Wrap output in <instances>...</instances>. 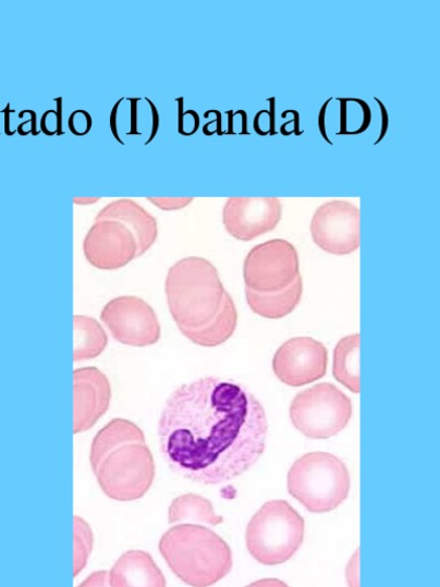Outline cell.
<instances>
[{
  "instance_id": "6da1fadb",
  "label": "cell",
  "mask_w": 440,
  "mask_h": 587,
  "mask_svg": "<svg viewBox=\"0 0 440 587\" xmlns=\"http://www.w3.org/2000/svg\"><path fill=\"white\" fill-rule=\"evenodd\" d=\"M158 433L163 460L173 473L216 486L234 480L259 461L267 445L268 419L245 387L209 377L173 391Z\"/></svg>"
},
{
  "instance_id": "7a4b0ae2",
  "label": "cell",
  "mask_w": 440,
  "mask_h": 587,
  "mask_svg": "<svg viewBox=\"0 0 440 587\" xmlns=\"http://www.w3.org/2000/svg\"><path fill=\"white\" fill-rule=\"evenodd\" d=\"M90 464L102 492L117 502L142 499L156 480V463L142 428L117 418L96 435Z\"/></svg>"
},
{
  "instance_id": "3957f363",
  "label": "cell",
  "mask_w": 440,
  "mask_h": 587,
  "mask_svg": "<svg viewBox=\"0 0 440 587\" xmlns=\"http://www.w3.org/2000/svg\"><path fill=\"white\" fill-rule=\"evenodd\" d=\"M166 294L174 322L191 341L222 311L228 292L208 259L191 256L169 269Z\"/></svg>"
},
{
  "instance_id": "277c9868",
  "label": "cell",
  "mask_w": 440,
  "mask_h": 587,
  "mask_svg": "<svg viewBox=\"0 0 440 587\" xmlns=\"http://www.w3.org/2000/svg\"><path fill=\"white\" fill-rule=\"evenodd\" d=\"M159 550L170 571L191 587H210L233 568L229 543L201 525L170 528L162 536Z\"/></svg>"
},
{
  "instance_id": "5b68a950",
  "label": "cell",
  "mask_w": 440,
  "mask_h": 587,
  "mask_svg": "<svg viewBox=\"0 0 440 587\" xmlns=\"http://www.w3.org/2000/svg\"><path fill=\"white\" fill-rule=\"evenodd\" d=\"M289 492L310 513L339 509L347 499L351 478L337 455L313 452L301 456L289 473Z\"/></svg>"
},
{
  "instance_id": "8992f818",
  "label": "cell",
  "mask_w": 440,
  "mask_h": 587,
  "mask_svg": "<svg viewBox=\"0 0 440 587\" xmlns=\"http://www.w3.org/2000/svg\"><path fill=\"white\" fill-rule=\"evenodd\" d=\"M305 522L285 500H271L252 517L246 530L250 555L260 564L289 562L304 541Z\"/></svg>"
},
{
  "instance_id": "52a82bcc",
  "label": "cell",
  "mask_w": 440,
  "mask_h": 587,
  "mask_svg": "<svg viewBox=\"0 0 440 587\" xmlns=\"http://www.w3.org/2000/svg\"><path fill=\"white\" fill-rule=\"evenodd\" d=\"M352 417V403L342 391L321 383L301 391L291 405V420L304 437L327 440L337 437Z\"/></svg>"
},
{
  "instance_id": "ba28073f",
  "label": "cell",
  "mask_w": 440,
  "mask_h": 587,
  "mask_svg": "<svg viewBox=\"0 0 440 587\" xmlns=\"http://www.w3.org/2000/svg\"><path fill=\"white\" fill-rule=\"evenodd\" d=\"M300 274L296 248L283 239L254 247L244 266L246 289L257 293H276L290 288Z\"/></svg>"
},
{
  "instance_id": "9c48e42d",
  "label": "cell",
  "mask_w": 440,
  "mask_h": 587,
  "mask_svg": "<svg viewBox=\"0 0 440 587\" xmlns=\"http://www.w3.org/2000/svg\"><path fill=\"white\" fill-rule=\"evenodd\" d=\"M101 320L120 343L144 347L161 339V323L149 304L137 296H120L109 301Z\"/></svg>"
},
{
  "instance_id": "30bf717a",
  "label": "cell",
  "mask_w": 440,
  "mask_h": 587,
  "mask_svg": "<svg viewBox=\"0 0 440 587\" xmlns=\"http://www.w3.org/2000/svg\"><path fill=\"white\" fill-rule=\"evenodd\" d=\"M310 230L323 252L349 255L360 246V210L349 201H328L316 210Z\"/></svg>"
},
{
  "instance_id": "8fae6325",
  "label": "cell",
  "mask_w": 440,
  "mask_h": 587,
  "mask_svg": "<svg viewBox=\"0 0 440 587\" xmlns=\"http://www.w3.org/2000/svg\"><path fill=\"white\" fill-rule=\"evenodd\" d=\"M83 252L87 262L103 271L122 269L140 257L135 234L118 221H96L84 239Z\"/></svg>"
},
{
  "instance_id": "7c38bea8",
  "label": "cell",
  "mask_w": 440,
  "mask_h": 587,
  "mask_svg": "<svg viewBox=\"0 0 440 587\" xmlns=\"http://www.w3.org/2000/svg\"><path fill=\"white\" fill-rule=\"evenodd\" d=\"M326 346L313 338H294L284 342L273 357V371L284 384L302 387L326 376Z\"/></svg>"
},
{
  "instance_id": "4fadbf2b",
  "label": "cell",
  "mask_w": 440,
  "mask_h": 587,
  "mask_svg": "<svg viewBox=\"0 0 440 587\" xmlns=\"http://www.w3.org/2000/svg\"><path fill=\"white\" fill-rule=\"evenodd\" d=\"M281 217L279 198H230L223 208L224 227L240 242L272 232Z\"/></svg>"
},
{
  "instance_id": "5bb4252c",
  "label": "cell",
  "mask_w": 440,
  "mask_h": 587,
  "mask_svg": "<svg viewBox=\"0 0 440 587\" xmlns=\"http://www.w3.org/2000/svg\"><path fill=\"white\" fill-rule=\"evenodd\" d=\"M112 402V386L97 367L74 371V433L90 430Z\"/></svg>"
},
{
  "instance_id": "9a60e30c",
  "label": "cell",
  "mask_w": 440,
  "mask_h": 587,
  "mask_svg": "<svg viewBox=\"0 0 440 587\" xmlns=\"http://www.w3.org/2000/svg\"><path fill=\"white\" fill-rule=\"evenodd\" d=\"M96 221H118L135 234L139 256L146 254L158 241V220L132 199H119L103 207Z\"/></svg>"
},
{
  "instance_id": "2e32d148",
  "label": "cell",
  "mask_w": 440,
  "mask_h": 587,
  "mask_svg": "<svg viewBox=\"0 0 440 587\" xmlns=\"http://www.w3.org/2000/svg\"><path fill=\"white\" fill-rule=\"evenodd\" d=\"M108 575L110 587H167L159 565L142 550L125 552Z\"/></svg>"
},
{
  "instance_id": "e0dca14e",
  "label": "cell",
  "mask_w": 440,
  "mask_h": 587,
  "mask_svg": "<svg viewBox=\"0 0 440 587\" xmlns=\"http://www.w3.org/2000/svg\"><path fill=\"white\" fill-rule=\"evenodd\" d=\"M303 294V281L298 276L293 284L276 293H257L246 289L250 309L260 317L280 319L292 314L298 306Z\"/></svg>"
},
{
  "instance_id": "ac0fdd59",
  "label": "cell",
  "mask_w": 440,
  "mask_h": 587,
  "mask_svg": "<svg viewBox=\"0 0 440 587\" xmlns=\"http://www.w3.org/2000/svg\"><path fill=\"white\" fill-rule=\"evenodd\" d=\"M224 517L216 513L210 500L195 494L186 493L172 500L169 507V524L197 525L206 524L212 527L222 525Z\"/></svg>"
},
{
  "instance_id": "d6986e66",
  "label": "cell",
  "mask_w": 440,
  "mask_h": 587,
  "mask_svg": "<svg viewBox=\"0 0 440 587\" xmlns=\"http://www.w3.org/2000/svg\"><path fill=\"white\" fill-rule=\"evenodd\" d=\"M359 350L360 335L354 334L342 339L334 353V377L355 394L360 393Z\"/></svg>"
},
{
  "instance_id": "ffe728a7",
  "label": "cell",
  "mask_w": 440,
  "mask_h": 587,
  "mask_svg": "<svg viewBox=\"0 0 440 587\" xmlns=\"http://www.w3.org/2000/svg\"><path fill=\"white\" fill-rule=\"evenodd\" d=\"M108 337L102 326L91 317H74V360L99 357L106 350Z\"/></svg>"
},
{
  "instance_id": "44dd1931",
  "label": "cell",
  "mask_w": 440,
  "mask_h": 587,
  "mask_svg": "<svg viewBox=\"0 0 440 587\" xmlns=\"http://www.w3.org/2000/svg\"><path fill=\"white\" fill-rule=\"evenodd\" d=\"M237 325V313L233 298L228 293L224 307L218 317L191 341L201 346H217L225 343L234 334Z\"/></svg>"
},
{
  "instance_id": "7402d4cb",
  "label": "cell",
  "mask_w": 440,
  "mask_h": 587,
  "mask_svg": "<svg viewBox=\"0 0 440 587\" xmlns=\"http://www.w3.org/2000/svg\"><path fill=\"white\" fill-rule=\"evenodd\" d=\"M94 549V531L80 516L74 517V576H77L89 561Z\"/></svg>"
},
{
  "instance_id": "603a6c76",
  "label": "cell",
  "mask_w": 440,
  "mask_h": 587,
  "mask_svg": "<svg viewBox=\"0 0 440 587\" xmlns=\"http://www.w3.org/2000/svg\"><path fill=\"white\" fill-rule=\"evenodd\" d=\"M94 125L93 117L89 112L77 110L71 114L69 126L71 133L77 137L86 136L91 132Z\"/></svg>"
},
{
  "instance_id": "cb8c5ba5",
  "label": "cell",
  "mask_w": 440,
  "mask_h": 587,
  "mask_svg": "<svg viewBox=\"0 0 440 587\" xmlns=\"http://www.w3.org/2000/svg\"><path fill=\"white\" fill-rule=\"evenodd\" d=\"M149 203L164 211L180 210L194 201V198H147Z\"/></svg>"
},
{
  "instance_id": "d4e9b609",
  "label": "cell",
  "mask_w": 440,
  "mask_h": 587,
  "mask_svg": "<svg viewBox=\"0 0 440 587\" xmlns=\"http://www.w3.org/2000/svg\"><path fill=\"white\" fill-rule=\"evenodd\" d=\"M77 587H110L108 572L94 573Z\"/></svg>"
},
{
  "instance_id": "484cf974",
  "label": "cell",
  "mask_w": 440,
  "mask_h": 587,
  "mask_svg": "<svg viewBox=\"0 0 440 587\" xmlns=\"http://www.w3.org/2000/svg\"><path fill=\"white\" fill-rule=\"evenodd\" d=\"M145 100L147 101V103L149 105L150 107V110H151V119H152V124H151V134L148 138V140L145 143V145L151 143L154 139H156V136L159 132V126H160V117H159V112H158V108L156 105H154L151 102L150 99L148 98H145Z\"/></svg>"
},
{
  "instance_id": "4316f807",
  "label": "cell",
  "mask_w": 440,
  "mask_h": 587,
  "mask_svg": "<svg viewBox=\"0 0 440 587\" xmlns=\"http://www.w3.org/2000/svg\"><path fill=\"white\" fill-rule=\"evenodd\" d=\"M124 100V98L120 99L117 105L113 107V111H112V114H110V130H112V133L115 137V139L122 144V145H125V143L122 140V138L120 137L119 135V126H118V113H119V108L122 103V101Z\"/></svg>"
},
{
  "instance_id": "83f0119b",
  "label": "cell",
  "mask_w": 440,
  "mask_h": 587,
  "mask_svg": "<svg viewBox=\"0 0 440 587\" xmlns=\"http://www.w3.org/2000/svg\"><path fill=\"white\" fill-rule=\"evenodd\" d=\"M345 100L346 101H356V102H358V103H360L363 106V108H364V123H363L362 127L358 130V132L350 133V135L363 134L368 129V126L370 124V119H371V113H370L368 105L364 100H360V99H345Z\"/></svg>"
},
{
  "instance_id": "f1b7e54d",
  "label": "cell",
  "mask_w": 440,
  "mask_h": 587,
  "mask_svg": "<svg viewBox=\"0 0 440 587\" xmlns=\"http://www.w3.org/2000/svg\"><path fill=\"white\" fill-rule=\"evenodd\" d=\"M246 587H291L284 582L277 578H264L257 582H254Z\"/></svg>"
},
{
  "instance_id": "f546056e",
  "label": "cell",
  "mask_w": 440,
  "mask_h": 587,
  "mask_svg": "<svg viewBox=\"0 0 440 587\" xmlns=\"http://www.w3.org/2000/svg\"><path fill=\"white\" fill-rule=\"evenodd\" d=\"M376 100L378 101L380 108H381V113H382V129H381V135H380V138L374 143V145H377L379 144L380 142L383 140L387 132H388V125H389V121H388V112H387V108L386 106L382 103V101H380L379 99L376 98Z\"/></svg>"
},
{
  "instance_id": "4dcf8cb0",
  "label": "cell",
  "mask_w": 440,
  "mask_h": 587,
  "mask_svg": "<svg viewBox=\"0 0 440 587\" xmlns=\"http://www.w3.org/2000/svg\"><path fill=\"white\" fill-rule=\"evenodd\" d=\"M54 101H57V111H56V115H57V125H56V133L57 135H62V121H61V118H62V98H58L56 99Z\"/></svg>"
},
{
  "instance_id": "1f68e13d",
  "label": "cell",
  "mask_w": 440,
  "mask_h": 587,
  "mask_svg": "<svg viewBox=\"0 0 440 587\" xmlns=\"http://www.w3.org/2000/svg\"><path fill=\"white\" fill-rule=\"evenodd\" d=\"M330 102V99L326 101V103L322 106L321 108V111H320V115H319V129H320V133L321 135L323 136V138L332 144V142H330L328 138H327V135H326V129H325V115H326V108L328 106V103Z\"/></svg>"
},
{
  "instance_id": "d6a6232c",
  "label": "cell",
  "mask_w": 440,
  "mask_h": 587,
  "mask_svg": "<svg viewBox=\"0 0 440 587\" xmlns=\"http://www.w3.org/2000/svg\"><path fill=\"white\" fill-rule=\"evenodd\" d=\"M74 204L80 206H89L100 201V198H74Z\"/></svg>"
},
{
  "instance_id": "836d02e7",
  "label": "cell",
  "mask_w": 440,
  "mask_h": 587,
  "mask_svg": "<svg viewBox=\"0 0 440 587\" xmlns=\"http://www.w3.org/2000/svg\"><path fill=\"white\" fill-rule=\"evenodd\" d=\"M4 112H5V114H7V117H5V120H7V122H5V132H7V135H8V136H13V135L15 134V132H13V133L10 132L11 124H10V117H9V113H12V112H14V111H11V107H10V105H8V107L5 108V111H4Z\"/></svg>"
}]
</instances>
